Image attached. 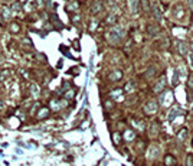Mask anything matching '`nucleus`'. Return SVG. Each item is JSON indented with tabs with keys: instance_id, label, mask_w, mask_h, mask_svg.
Wrapping results in <instances>:
<instances>
[{
	"instance_id": "5",
	"label": "nucleus",
	"mask_w": 193,
	"mask_h": 166,
	"mask_svg": "<svg viewBox=\"0 0 193 166\" xmlns=\"http://www.w3.org/2000/svg\"><path fill=\"white\" fill-rule=\"evenodd\" d=\"M147 132H149V136L150 137H156L157 134L160 133V123L159 121H151L149 124V128H147Z\"/></svg>"
},
{
	"instance_id": "6",
	"label": "nucleus",
	"mask_w": 193,
	"mask_h": 166,
	"mask_svg": "<svg viewBox=\"0 0 193 166\" xmlns=\"http://www.w3.org/2000/svg\"><path fill=\"white\" fill-rule=\"evenodd\" d=\"M121 136H123V139L126 140L127 143H130V142H134V140H136V132H134L133 128H131V130L130 128H127Z\"/></svg>"
},
{
	"instance_id": "32",
	"label": "nucleus",
	"mask_w": 193,
	"mask_h": 166,
	"mask_svg": "<svg viewBox=\"0 0 193 166\" xmlns=\"http://www.w3.org/2000/svg\"><path fill=\"white\" fill-rule=\"evenodd\" d=\"M133 90H134V83H127L126 91H133Z\"/></svg>"
},
{
	"instance_id": "23",
	"label": "nucleus",
	"mask_w": 193,
	"mask_h": 166,
	"mask_svg": "<svg viewBox=\"0 0 193 166\" xmlns=\"http://www.w3.org/2000/svg\"><path fill=\"white\" fill-rule=\"evenodd\" d=\"M151 10H153V15H154V18H156L157 20H160V12H159V9H157L156 4H153V6H151Z\"/></svg>"
},
{
	"instance_id": "24",
	"label": "nucleus",
	"mask_w": 193,
	"mask_h": 166,
	"mask_svg": "<svg viewBox=\"0 0 193 166\" xmlns=\"http://www.w3.org/2000/svg\"><path fill=\"white\" fill-rule=\"evenodd\" d=\"M140 3H141V8L144 9L146 12H149V10H150V3H149V0H140Z\"/></svg>"
},
{
	"instance_id": "35",
	"label": "nucleus",
	"mask_w": 193,
	"mask_h": 166,
	"mask_svg": "<svg viewBox=\"0 0 193 166\" xmlns=\"http://www.w3.org/2000/svg\"><path fill=\"white\" fill-rule=\"evenodd\" d=\"M190 144H192V147H193V137H192V142H190Z\"/></svg>"
},
{
	"instance_id": "16",
	"label": "nucleus",
	"mask_w": 193,
	"mask_h": 166,
	"mask_svg": "<svg viewBox=\"0 0 193 166\" xmlns=\"http://www.w3.org/2000/svg\"><path fill=\"white\" fill-rule=\"evenodd\" d=\"M147 32H149L150 36H154V35L159 33V26L157 25H149L147 26Z\"/></svg>"
},
{
	"instance_id": "10",
	"label": "nucleus",
	"mask_w": 193,
	"mask_h": 166,
	"mask_svg": "<svg viewBox=\"0 0 193 166\" xmlns=\"http://www.w3.org/2000/svg\"><path fill=\"white\" fill-rule=\"evenodd\" d=\"M131 124H133L134 127L137 128L138 132H144V130H146L144 121H143V120H140V118H133V120H131Z\"/></svg>"
},
{
	"instance_id": "3",
	"label": "nucleus",
	"mask_w": 193,
	"mask_h": 166,
	"mask_svg": "<svg viewBox=\"0 0 193 166\" xmlns=\"http://www.w3.org/2000/svg\"><path fill=\"white\" fill-rule=\"evenodd\" d=\"M146 156H147V159H150V160H156V159L160 156V147H159V144H150L149 149H147V153H146Z\"/></svg>"
},
{
	"instance_id": "21",
	"label": "nucleus",
	"mask_w": 193,
	"mask_h": 166,
	"mask_svg": "<svg viewBox=\"0 0 193 166\" xmlns=\"http://www.w3.org/2000/svg\"><path fill=\"white\" fill-rule=\"evenodd\" d=\"M78 9V2L77 0H71L68 3V10H77Z\"/></svg>"
},
{
	"instance_id": "18",
	"label": "nucleus",
	"mask_w": 193,
	"mask_h": 166,
	"mask_svg": "<svg viewBox=\"0 0 193 166\" xmlns=\"http://www.w3.org/2000/svg\"><path fill=\"white\" fill-rule=\"evenodd\" d=\"M121 140H123V136L120 134V132H114V133H112V142H114V144H117V146H118V144L121 143Z\"/></svg>"
},
{
	"instance_id": "4",
	"label": "nucleus",
	"mask_w": 193,
	"mask_h": 166,
	"mask_svg": "<svg viewBox=\"0 0 193 166\" xmlns=\"http://www.w3.org/2000/svg\"><path fill=\"white\" fill-rule=\"evenodd\" d=\"M164 90H166V77H160L157 79V83L154 84V87H153V93L154 94H160Z\"/></svg>"
},
{
	"instance_id": "8",
	"label": "nucleus",
	"mask_w": 193,
	"mask_h": 166,
	"mask_svg": "<svg viewBox=\"0 0 193 166\" xmlns=\"http://www.w3.org/2000/svg\"><path fill=\"white\" fill-rule=\"evenodd\" d=\"M176 46H177V51L180 55H187V52H189V45H187L185 41H179L177 43H176Z\"/></svg>"
},
{
	"instance_id": "12",
	"label": "nucleus",
	"mask_w": 193,
	"mask_h": 166,
	"mask_svg": "<svg viewBox=\"0 0 193 166\" xmlns=\"http://www.w3.org/2000/svg\"><path fill=\"white\" fill-rule=\"evenodd\" d=\"M138 4H140V0H128V9H130L131 13H137Z\"/></svg>"
},
{
	"instance_id": "15",
	"label": "nucleus",
	"mask_w": 193,
	"mask_h": 166,
	"mask_svg": "<svg viewBox=\"0 0 193 166\" xmlns=\"http://www.w3.org/2000/svg\"><path fill=\"white\" fill-rule=\"evenodd\" d=\"M48 114H49V108H45V107H42L41 111L36 114V118H37V120H42V118L48 117Z\"/></svg>"
},
{
	"instance_id": "11",
	"label": "nucleus",
	"mask_w": 193,
	"mask_h": 166,
	"mask_svg": "<svg viewBox=\"0 0 193 166\" xmlns=\"http://www.w3.org/2000/svg\"><path fill=\"white\" fill-rule=\"evenodd\" d=\"M121 78H123V72L118 71V69H117V71H112L111 74L108 75V79H110L111 83H117V81H120Z\"/></svg>"
},
{
	"instance_id": "17",
	"label": "nucleus",
	"mask_w": 193,
	"mask_h": 166,
	"mask_svg": "<svg viewBox=\"0 0 193 166\" xmlns=\"http://www.w3.org/2000/svg\"><path fill=\"white\" fill-rule=\"evenodd\" d=\"M101 9H102V3L98 0V2H95V3H94L91 12H92V15H96V13H100V12H101Z\"/></svg>"
},
{
	"instance_id": "27",
	"label": "nucleus",
	"mask_w": 193,
	"mask_h": 166,
	"mask_svg": "<svg viewBox=\"0 0 193 166\" xmlns=\"http://www.w3.org/2000/svg\"><path fill=\"white\" fill-rule=\"evenodd\" d=\"M19 29H20V26H19L17 23H12L10 25V32H13V33H17Z\"/></svg>"
},
{
	"instance_id": "2",
	"label": "nucleus",
	"mask_w": 193,
	"mask_h": 166,
	"mask_svg": "<svg viewBox=\"0 0 193 166\" xmlns=\"http://www.w3.org/2000/svg\"><path fill=\"white\" fill-rule=\"evenodd\" d=\"M157 110H159V103H157L154 98L149 100V101L144 104V107H143V111H144L146 116H154V114L157 113Z\"/></svg>"
},
{
	"instance_id": "25",
	"label": "nucleus",
	"mask_w": 193,
	"mask_h": 166,
	"mask_svg": "<svg viewBox=\"0 0 193 166\" xmlns=\"http://www.w3.org/2000/svg\"><path fill=\"white\" fill-rule=\"evenodd\" d=\"M10 16H12V13H10L9 9H2V18H4V19H10Z\"/></svg>"
},
{
	"instance_id": "7",
	"label": "nucleus",
	"mask_w": 193,
	"mask_h": 166,
	"mask_svg": "<svg viewBox=\"0 0 193 166\" xmlns=\"http://www.w3.org/2000/svg\"><path fill=\"white\" fill-rule=\"evenodd\" d=\"M180 114H182V108H180V107H173V108H170L169 114H167V120L173 121L177 116H180Z\"/></svg>"
},
{
	"instance_id": "13",
	"label": "nucleus",
	"mask_w": 193,
	"mask_h": 166,
	"mask_svg": "<svg viewBox=\"0 0 193 166\" xmlns=\"http://www.w3.org/2000/svg\"><path fill=\"white\" fill-rule=\"evenodd\" d=\"M186 137H187V128H186V127L180 128V130L176 133V139H177L179 142H185Z\"/></svg>"
},
{
	"instance_id": "26",
	"label": "nucleus",
	"mask_w": 193,
	"mask_h": 166,
	"mask_svg": "<svg viewBox=\"0 0 193 166\" xmlns=\"http://www.w3.org/2000/svg\"><path fill=\"white\" fill-rule=\"evenodd\" d=\"M186 166H193V155L189 153L186 156Z\"/></svg>"
},
{
	"instance_id": "34",
	"label": "nucleus",
	"mask_w": 193,
	"mask_h": 166,
	"mask_svg": "<svg viewBox=\"0 0 193 166\" xmlns=\"http://www.w3.org/2000/svg\"><path fill=\"white\" fill-rule=\"evenodd\" d=\"M0 108H4V101L3 100H0Z\"/></svg>"
},
{
	"instance_id": "29",
	"label": "nucleus",
	"mask_w": 193,
	"mask_h": 166,
	"mask_svg": "<svg viewBox=\"0 0 193 166\" xmlns=\"http://www.w3.org/2000/svg\"><path fill=\"white\" fill-rule=\"evenodd\" d=\"M187 87H189V90H193V74L192 75H189V79H187Z\"/></svg>"
},
{
	"instance_id": "33",
	"label": "nucleus",
	"mask_w": 193,
	"mask_h": 166,
	"mask_svg": "<svg viewBox=\"0 0 193 166\" xmlns=\"http://www.w3.org/2000/svg\"><path fill=\"white\" fill-rule=\"evenodd\" d=\"M105 107H107V108H112L114 104H112V101H105Z\"/></svg>"
},
{
	"instance_id": "36",
	"label": "nucleus",
	"mask_w": 193,
	"mask_h": 166,
	"mask_svg": "<svg viewBox=\"0 0 193 166\" xmlns=\"http://www.w3.org/2000/svg\"><path fill=\"white\" fill-rule=\"evenodd\" d=\"M3 2H10V0H3Z\"/></svg>"
},
{
	"instance_id": "30",
	"label": "nucleus",
	"mask_w": 193,
	"mask_h": 166,
	"mask_svg": "<svg viewBox=\"0 0 193 166\" xmlns=\"http://www.w3.org/2000/svg\"><path fill=\"white\" fill-rule=\"evenodd\" d=\"M10 10H15V12H19L20 10V3H13L10 6Z\"/></svg>"
},
{
	"instance_id": "31",
	"label": "nucleus",
	"mask_w": 193,
	"mask_h": 166,
	"mask_svg": "<svg viewBox=\"0 0 193 166\" xmlns=\"http://www.w3.org/2000/svg\"><path fill=\"white\" fill-rule=\"evenodd\" d=\"M9 74H10V71H3L2 74H0V79L3 81V79H6L9 77Z\"/></svg>"
},
{
	"instance_id": "19",
	"label": "nucleus",
	"mask_w": 193,
	"mask_h": 166,
	"mask_svg": "<svg viewBox=\"0 0 193 166\" xmlns=\"http://www.w3.org/2000/svg\"><path fill=\"white\" fill-rule=\"evenodd\" d=\"M61 107H62V103L61 101H58V100H52V101H51V108L52 110H59Z\"/></svg>"
},
{
	"instance_id": "14",
	"label": "nucleus",
	"mask_w": 193,
	"mask_h": 166,
	"mask_svg": "<svg viewBox=\"0 0 193 166\" xmlns=\"http://www.w3.org/2000/svg\"><path fill=\"white\" fill-rule=\"evenodd\" d=\"M123 90H120V88H117V90H112L111 93H110V98L111 100H121L123 98Z\"/></svg>"
},
{
	"instance_id": "22",
	"label": "nucleus",
	"mask_w": 193,
	"mask_h": 166,
	"mask_svg": "<svg viewBox=\"0 0 193 166\" xmlns=\"http://www.w3.org/2000/svg\"><path fill=\"white\" fill-rule=\"evenodd\" d=\"M179 75H180L179 69H175V72H173V87H176L179 84Z\"/></svg>"
},
{
	"instance_id": "28",
	"label": "nucleus",
	"mask_w": 193,
	"mask_h": 166,
	"mask_svg": "<svg viewBox=\"0 0 193 166\" xmlns=\"http://www.w3.org/2000/svg\"><path fill=\"white\" fill-rule=\"evenodd\" d=\"M74 95H75V91L71 90V91H68L67 94H65V98H67V100H72V98H74Z\"/></svg>"
},
{
	"instance_id": "9",
	"label": "nucleus",
	"mask_w": 193,
	"mask_h": 166,
	"mask_svg": "<svg viewBox=\"0 0 193 166\" xmlns=\"http://www.w3.org/2000/svg\"><path fill=\"white\" fill-rule=\"evenodd\" d=\"M163 163H164V166H177V159L173 155H164Z\"/></svg>"
},
{
	"instance_id": "20",
	"label": "nucleus",
	"mask_w": 193,
	"mask_h": 166,
	"mask_svg": "<svg viewBox=\"0 0 193 166\" xmlns=\"http://www.w3.org/2000/svg\"><path fill=\"white\" fill-rule=\"evenodd\" d=\"M117 22V13H110L107 18V23H110V25H114V23Z\"/></svg>"
},
{
	"instance_id": "1",
	"label": "nucleus",
	"mask_w": 193,
	"mask_h": 166,
	"mask_svg": "<svg viewBox=\"0 0 193 166\" xmlns=\"http://www.w3.org/2000/svg\"><path fill=\"white\" fill-rule=\"evenodd\" d=\"M124 35H126V30H124V28L117 26V28H112V29L108 32L107 39L111 42V43H117L118 41H121V39L124 38Z\"/></svg>"
}]
</instances>
